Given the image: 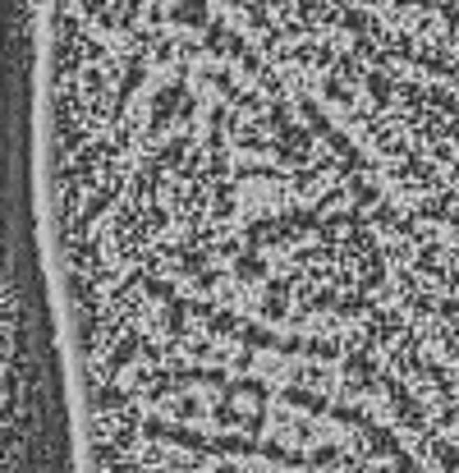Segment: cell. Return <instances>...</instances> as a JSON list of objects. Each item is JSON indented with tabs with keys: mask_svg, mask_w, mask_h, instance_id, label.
<instances>
[{
	"mask_svg": "<svg viewBox=\"0 0 459 473\" xmlns=\"http://www.w3.org/2000/svg\"><path fill=\"white\" fill-rule=\"evenodd\" d=\"M285 400H294L303 409H322V396H308V391H285Z\"/></svg>",
	"mask_w": 459,
	"mask_h": 473,
	"instance_id": "cell-1",
	"label": "cell"
},
{
	"mask_svg": "<svg viewBox=\"0 0 459 473\" xmlns=\"http://www.w3.org/2000/svg\"><path fill=\"white\" fill-rule=\"evenodd\" d=\"M368 83H372V97H391V78H382V74H372Z\"/></svg>",
	"mask_w": 459,
	"mask_h": 473,
	"instance_id": "cell-2",
	"label": "cell"
}]
</instances>
